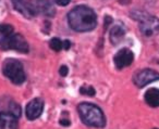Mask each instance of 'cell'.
Here are the masks:
<instances>
[{
    "label": "cell",
    "instance_id": "52a82bcc",
    "mask_svg": "<svg viewBox=\"0 0 159 129\" xmlns=\"http://www.w3.org/2000/svg\"><path fill=\"white\" fill-rule=\"evenodd\" d=\"M156 80H159V73H157L156 71L149 70V68L139 71L133 76V83L139 88H143L146 85L154 83Z\"/></svg>",
    "mask_w": 159,
    "mask_h": 129
},
{
    "label": "cell",
    "instance_id": "9c48e42d",
    "mask_svg": "<svg viewBox=\"0 0 159 129\" xmlns=\"http://www.w3.org/2000/svg\"><path fill=\"white\" fill-rule=\"evenodd\" d=\"M0 113H9L14 115L16 117H20L21 107L11 98L3 97L0 99Z\"/></svg>",
    "mask_w": 159,
    "mask_h": 129
},
{
    "label": "cell",
    "instance_id": "30bf717a",
    "mask_svg": "<svg viewBox=\"0 0 159 129\" xmlns=\"http://www.w3.org/2000/svg\"><path fill=\"white\" fill-rule=\"evenodd\" d=\"M44 110V101L42 99H34L31 102L27 104L26 106V117L29 120H35L36 118H38L43 113Z\"/></svg>",
    "mask_w": 159,
    "mask_h": 129
},
{
    "label": "cell",
    "instance_id": "7c38bea8",
    "mask_svg": "<svg viewBox=\"0 0 159 129\" xmlns=\"http://www.w3.org/2000/svg\"><path fill=\"white\" fill-rule=\"evenodd\" d=\"M145 101L152 107L159 106V89L157 88L148 89L145 93Z\"/></svg>",
    "mask_w": 159,
    "mask_h": 129
},
{
    "label": "cell",
    "instance_id": "7402d4cb",
    "mask_svg": "<svg viewBox=\"0 0 159 129\" xmlns=\"http://www.w3.org/2000/svg\"><path fill=\"white\" fill-rule=\"evenodd\" d=\"M70 46H71V44H70V41H69V40L63 41V48L66 49V50H68V49L70 48Z\"/></svg>",
    "mask_w": 159,
    "mask_h": 129
},
{
    "label": "cell",
    "instance_id": "4fadbf2b",
    "mask_svg": "<svg viewBox=\"0 0 159 129\" xmlns=\"http://www.w3.org/2000/svg\"><path fill=\"white\" fill-rule=\"evenodd\" d=\"M125 35V31L121 25H115L110 31V41L112 45H118Z\"/></svg>",
    "mask_w": 159,
    "mask_h": 129
},
{
    "label": "cell",
    "instance_id": "6da1fadb",
    "mask_svg": "<svg viewBox=\"0 0 159 129\" xmlns=\"http://www.w3.org/2000/svg\"><path fill=\"white\" fill-rule=\"evenodd\" d=\"M68 22L71 28L75 32H89L97 25V15L91 8L79 6L68 14Z\"/></svg>",
    "mask_w": 159,
    "mask_h": 129
},
{
    "label": "cell",
    "instance_id": "e0dca14e",
    "mask_svg": "<svg viewBox=\"0 0 159 129\" xmlns=\"http://www.w3.org/2000/svg\"><path fill=\"white\" fill-rule=\"evenodd\" d=\"M80 92L82 94H84V96H89V97H93L96 93L95 89L92 86H83L80 89Z\"/></svg>",
    "mask_w": 159,
    "mask_h": 129
},
{
    "label": "cell",
    "instance_id": "8992f818",
    "mask_svg": "<svg viewBox=\"0 0 159 129\" xmlns=\"http://www.w3.org/2000/svg\"><path fill=\"white\" fill-rule=\"evenodd\" d=\"M0 45L3 49H13L20 52H29V45L21 34H10L1 39Z\"/></svg>",
    "mask_w": 159,
    "mask_h": 129
},
{
    "label": "cell",
    "instance_id": "44dd1931",
    "mask_svg": "<svg viewBox=\"0 0 159 129\" xmlns=\"http://www.w3.org/2000/svg\"><path fill=\"white\" fill-rule=\"evenodd\" d=\"M60 124H61L62 126H69L71 123H70V120H68V119H61L60 120Z\"/></svg>",
    "mask_w": 159,
    "mask_h": 129
},
{
    "label": "cell",
    "instance_id": "d6986e66",
    "mask_svg": "<svg viewBox=\"0 0 159 129\" xmlns=\"http://www.w3.org/2000/svg\"><path fill=\"white\" fill-rule=\"evenodd\" d=\"M111 22H112V19L109 15H107L106 18H105V29H107V27L109 26V24H111Z\"/></svg>",
    "mask_w": 159,
    "mask_h": 129
},
{
    "label": "cell",
    "instance_id": "8fae6325",
    "mask_svg": "<svg viewBox=\"0 0 159 129\" xmlns=\"http://www.w3.org/2000/svg\"><path fill=\"white\" fill-rule=\"evenodd\" d=\"M18 117L9 113H0V129H18Z\"/></svg>",
    "mask_w": 159,
    "mask_h": 129
},
{
    "label": "cell",
    "instance_id": "9a60e30c",
    "mask_svg": "<svg viewBox=\"0 0 159 129\" xmlns=\"http://www.w3.org/2000/svg\"><path fill=\"white\" fill-rule=\"evenodd\" d=\"M12 3H13L14 8H16L18 11L22 12L25 16H26V10H25V2L24 0H12Z\"/></svg>",
    "mask_w": 159,
    "mask_h": 129
},
{
    "label": "cell",
    "instance_id": "ac0fdd59",
    "mask_svg": "<svg viewBox=\"0 0 159 129\" xmlns=\"http://www.w3.org/2000/svg\"><path fill=\"white\" fill-rule=\"evenodd\" d=\"M59 73H60V75H61L62 77H66V75H68V73H69L68 67H66V65H62L61 67H60V70H59Z\"/></svg>",
    "mask_w": 159,
    "mask_h": 129
},
{
    "label": "cell",
    "instance_id": "ba28073f",
    "mask_svg": "<svg viewBox=\"0 0 159 129\" xmlns=\"http://www.w3.org/2000/svg\"><path fill=\"white\" fill-rule=\"evenodd\" d=\"M133 59H134V55H133L132 51L128 48H123L117 52V54L113 58V62H115V65L117 66V68L122 70L125 66L131 65Z\"/></svg>",
    "mask_w": 159,
    "mask_h": 129
},
{
    "label": "cell",
    "instance_id": "603a6c76",
    "mask_svg": "<svg viewBox=\"0 0 159 129\" xmlns=\"http://www.w3.org/2000/svg\"><path fill=\"white\" fill-rule=\"evenodd\" d=\"M154 129H158V128H154Z\"/></svg>",
    "mask_w": 159,
    "mask_h": 129
},
{
    "label": "cell",
    "instance_id": "7a4b0ae2",
    "mask_svg": "<svg viewBox=\"0 0 159 129\" xmlns=\"http://www.w3.org/2000/svg\"><path fill=\"white\" fill-rule=\"evenodd\" d=\"M80 117L85 125L96 128H102L106 125V117L102 111L93 103L83 102L79 105Z\"/></svg>",
    "mask_w": 159,
    "mask_h": 129
},
{
    "label": "cell",
    "instance_id": "5b68a950",
    "mask_svg": "<svg viewBox=\"0 0 159 129\" xmlns=\"http://www.w3.org/2000/svg\"><path fill=\"white\" fill-rule=\"evenodd\" d=\"M26 16H33L37 14H44L47 16H53L55 9L49 0H29L25 3Z\"/></svg>",
    "mask_w": 159,
    "mask_h": 129
},
{
    "label": "cell",
    "instance_id": "5bb4252c",
    "mask_svg": "<svg viewBox=\"0 0 159 129\" xmlns=\"http://www.w3.org/2000/svg\"><path fill=\"white\" fill-rule=\"evenodd\" d=\"M49 46L52 50L55 51H60L62 48H63V42L59 39V38H52L49 42Z\"/></svg>",
    "mask_w": 159,
    "mask_h": 129
},
{
    "label": "cell",
    "instance_id": "3957f363",
    "mask_svg": "<svg viewBox=\"0 0 159 129\" xmlns=\"http://www.w3.org/2000/svg\"><path fill=\"white\" fill-rule=\"evenodd\" d=\"M2 73L16 85H21L26 80V75L22 63L16 59H7L3 62Z\"/></svg>",
    "mask_w": 159,
    "mask_h": 129
},
{
    "label": "cell",
    "instance_id": "ffe728a7",
    "mask_svg": "<svg viewBox=\"0 0 159 129\" xmlns=\"http://www.w3.org/2000/svg\"><path fill=\"white\" fill-rule=\"evenodd\" d=\"M56 3H58L59 6H66L70 3L71 0H55Z\"/></svg>",
    "mask_w": 159,
    "mask_h": 129
},
{
    "label": "cell",
    "instance_id": "2e32d148",
    "mask_svg": "<svg viewBox=\"0 0 159 129\" xmlns=\"http://www.w3.org/2000/svg\"><path fill=\"white\" fill-rule=\"evenodd\" d=\"M12 33H13V27L10 24H0V34H2L5 37Z\"/></svg>",
    "mask_w": 159,
    "mask_h": 129
},
{
    "label": "cell",
    "instance_id": "277c9868",
    "mask_svg": "<svg viewBox=\"0 0 159 129\" xmlns=\"http://www.w3.org/2000/svg\"><path fill=\"white\" fill-rule=\"evenodd\" d=\"M132 18L139 22V29L145 36L159 34V20L143 11H133Z\"/></svg>",
    "mask_w": 159,
    "mask_h": 129
}]
</instances>
